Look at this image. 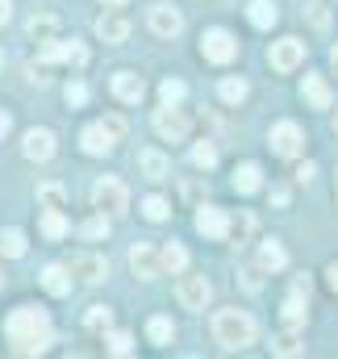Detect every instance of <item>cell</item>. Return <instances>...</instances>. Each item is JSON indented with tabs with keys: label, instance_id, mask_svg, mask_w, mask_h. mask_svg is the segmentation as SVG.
<instances>
[{
	"label": "cell",
	"instance_id": "f546056e",
	"mask_svg": "<svg viewBox=\"0 0 338 359\" xmlns=\"http://www.w3.org/2000/svg\"><path fill=\"white\" fill-rule=\"evenodd\" d=\"M42 234H46V238H63V234H67L63 209H46V213H42Z\"/></svg>",
	"mask_w": 338,
	"mask_h": 359
},
{
	"label": "cell",
	"instance_id": "f1b7e54d",
	"mask_svg": "<svg viewBox=\"0 0 338 359\" xmlns=\"http://www.w3.org/2000/svg\"><path fill=\"white\" fill-rule=\"evenodd\" d=\"M38 205H42V209H63V205H67L63 184H42V188H38Z\"/></svg>",
	"mask_w": 338,
	"mask_h": 359
},
{
	"label": "cell",
	"instance_id": "ac0fdd59",
	"mask_svg": "<svg viewBox=\"0 0 338 359\" xmlns=\"http://www.w3.org/2000/svg\"><path fill=\"white\" fill-rule=\"evenodd\" d=\"M42 288L50 292V297H67L72 292V268H63V264H50V268H42Z\"/></svg>",
	"mask_w": 338,
	"mask_h": 359
},
{
	"label": "cell",
	"instance_id": "c3c4849f",
	"mask_svg": "<svg viewBox=\"0 0 338 359\" xmlns=\"http://www.w3.org/2000/svg\"><path fill=\"white\" fill-rule=\"evenodd\" d=\"M330 67H334V76H338V46L330 50Z\"/></svg>",
	"mask_w": 338,
	"mask_h": 359
},
{
	"label": "cell",
	"instance_id": "1f68e13d",
	"mask_svg": "<svg viewBox=\"0 0 338 359\" xmlns=\"http://www.w3.org/2000/svg\"><path fill=\"white\" fill-rule=\"evenodd\" d=\"M109 322H113V309L109 305H88V313H84L88 330H109Z\"/></svg>",
	"mask_w": 338,
	"mask_h": 359
},
{
	"label": "cell",
	"instance_id": "d590c367",
	"mask_svg": "<svg viewBox=\"0 0 338 359\" xmlns=\"http://www.w3.org/2000/svg\"><path fill=\"white\" fill-rule=\"evenodd\" d=\"M168 201H163V196H147V201H142V217H147V222H168Z\"/></svg>",
	"mask_w": 338,
	"mask_h": 359
},
{
	"label": "cell",
	"instance_id": "8fae6325",
	"mask_svg": "<svg viewBox=\"0 0 338 359\" xmlns=\"http://www.w3.org/2000/svg\"><path fill=\"white\" fill-rule=\"evenodd\" d=\"M42 63H46V67H50V63L84 67V63H88V50L80 46V42H59V38H55V42H46V46H42Z\"/></svg>",
	"mask_w": 338,
	"mask_h": 359
},
{
	"label": "cell",
	"instance_id": "d4e9b609",
	"mask_svg": "<svg viewBox=\"0 0 338 359\" xmlns=\"http://www.w3.org/2000/svg\"><path fill=\"white\" fill-rule=\"evenodd\" d=\"M259 264H263V271H280L288 264V255H284L280 243H263V247H259Z\"/></svg>",
	"mask_w": 338,
	"mask_h": 359
},
{
	"label": "cell",
	"instance_id": "6da1fadb",
	"mask_svg": "<svg viewBox=\"0 0 338 359\" xmlns=\"http://www.w3.org/2000/svg\"><path fill=\"white\" fill-rule=\"evenodd\" d=\"M4 339H8V347H13L17 355H42V351L50 347V339H55L46 309H38V305L13 309V313L4 318Z\"/></svg>",
	"mask_w": 338,
	"mask_h": 359
},
{
	"label": "cell",
	"instance_id": "74e56055",
	"mask_svg": "<svg viewBox=\"0 0 338 359\" xmlns=\"http://www.w3.org/2000/svg\"><path fill=\"white\" fill-rule=\"evenodd\" d=\"M184 84H180V80H163V84H159V100H163V104H180V100H184Z\"/></svg>",
	"mask_w": 338,
	"mask_h": 359
},
{
	"label": "cell",
	"instance_id": "b9f144b4",
	"mask_svg": "<svg viewBox=\"0 0 338 359\" xmlns=\"http://www.w3.org/2000/svg\"><path fill=\"white\" fill-rule=\"evenodd\" d=\"M313 172H318L313 163H301V168H297V180H301V184H309V180H313Z\"/></svg>",
	"mask_w": 338,
	"mask_h": 359
},
{
	"label": "cell",
	"instance_id": "816d5d0a",
	"mask_svg": "<svg viewBox=\"0 0 338 359\" xmlns=\"http://www.w3.org/2000/svg\"><path fill=\"white\" fill-rule=\"evenodd\" d=\"M0 67H4V59H0Z\"/></svg>",
	"mask_w": 338,
	"mask_h": 359
},
{
	"label": "cell",
	"instance_id": "7bdbcfd3",
	"mask_svg": "<svg viewBox=\"0 0 338 359\" xmlns=\"http://www.w3.org/2000/svg\"><path fill=\"white\" fill-rule=\"evenodd\" d=\"M271 205H288V192L284 188H271Z\"/></svg>",
	"mask_w": 338,
	"mask_h": 359
},
{
	"label": "cell",
	"instance_id": "7c38bea8",
	"mask_svg": "<svg viewBox=\"0 0 338 359\" xmlns=\"http://www.w3.org/2000/svg\"><path fill=\"white\" fill-rule=\"evenodd\" d=\"M196 230H201L205 238L222 243V238L230 234V217H226V209H217V205H201V209H196Z\"/></svg>",
	"mask_w": 338,
	"mask_h": 359
},
{
	"label": "cell",
	"instance_id": "52a82bcc",
	"mask_svg": "<svg viewBox=\"0 0 338 359\" xmlns=\"http://www.w3.org/2000/svg\"><path fill=\"white\" fill-rule=\"evenodd\" d=\"M175 297H180V305H184V309H205V305H209V297H213V284H209L205 276H184V271H180Z\"/></svg>",
	"mask_w": 338,
	"mask_h": 359
},
{
	"label": "cell",
	"instance_id": "4dcf8cb0",
	"mask_svg": "<svg viewBox=\"0 0 338 359\" xmlns=\"http://www.w3.org/2000/svg\"><path fill=\"white\" fill-rule=\"evenodd\" d=\"M217 92H222V100H226V104H243V100H247V80H234V76H230V80H222V84H217Z\"/></svg>",
	"mask_w": 338,
	"mask_h": 359
},
{
	"label": "cell",
	"instance_id": "cb8c5ba5",
	"mask_svg": "<svg viewBox=\"0 0 338 359\" xmlns=\"http://www.w3.org/2000/svg\"><path fill=\"white\" fill-rule=\"evenodd\" d=\"M259 184H263L259 163H243V168L234 172V188H238V192H259Z\"/></svg>",
	"mask_w": 338,
	"mask_h": 359
},
{
	"label": "cell",
	"instance_id": "9c48e42d",
	"mask_svg": "<svg viewBox=\"0 0 338 359\" xmlns=\"http://www.w3.org/2000/svg\"><path fill=\"white\" fill-rule=\"evenodd\" d=\"M271 151L276 155H284V159H292V155H301V142H305V134H301V126L297 121H280V126H271Z\"/></svg>",
	"mask_w": 338,
	"mask_h": 359
},
{
	"label": "cell",
	"instance_id": "7dc6e473",
	"mask_svg": "<svg viewBox=\"0 0 338 359\" xmlns=\"http://www.w3.org/2000/svg\"><path fill=\"white\" fill-rule=\"evenodd\" d=\"M100 4H104V8H121L126 0H100Z\"/></svg>",
	"mask_w": 338,
	"mask_h": 359
},
{
	"label": "cell",
	"instance_id": "484cf974",
	"mask_svg": "<svg viewBox=\"0 0 338 359\" xmlns=\"http://www.w3.org/2000/svg\"><path fill=\"white\" fill-rule=\"evenodd\" d=\"M280 313H284V322H288V326H305V318H309L305 297H301V292H292V297L284 301V309H280Z\"/></svg>",
	"mask_w": 338,
	"mask_h": 359
},
{
	"label": "cell",
	"instance_id": "2e32d148",
	"mask_svg": "<svg viewBox=\"0 0 338 359\" xmlns=\"http://www.w3.org/2000/svg\"><path fill=\"white\" fill-rule=\"evenodd\" d=\"M113 96H117L121 104H138V100L147 96L142 76H134V72H117V76H113Z\"/></svg>",
	"mask_w": 338,
	"mask_h": 359
},
{
	"label": "cell",
	"instance_id": "836d02e7",
	"mask_svg": "<svg viewBox=\"0 0 338 359\" xmlns=\"http://www.w3.org/2000/svg\"><path fill=\"white\" fill-rule=\"evenodd\" d=\"M80 234L92 238V243H96V238H104V234H109V213H100V209H96V217H88L84 226H80Z\"/></svg>",
	"mask_w": 338,
	"mask_h": 359
},
{
	"label": "cell",
	"instance_id": "f35d334b",
	"mask_svg": "<svg viewBox=\"0 0 338 359\" xmlns=\"http://www.w3.org/2000/svg\"><path fill=\"white\" fill-rule=\"evenodd\" d=\"M305 13H309V21H313L318 29H326V25H330V13H326V4H305Z\"/></svg>",
	"mask_w": 338,
	"mask_h": 359
},
{
	"label": "cell",
	"instance_id": "f907efd6",
	"mask_svg": "<svg viewBox=\"0 0 338 359\" xmlns=\"http://www.w3.org/2000/svg\"><path fill=\"white\" fill-rule=\"evenodd\" d=\"M0 284H4V271H0Z\"/></svg>",
	"mask_w": 338,
	"mask_h": 359
},
{
	"label": "cell",
	"instance_id": "e0dca14e",
	"mask_svg": "<svg viewBox=\"0 0 338 359\" xmlns=\"http://www.w3.org/2000/svg\"><path fill=\"white\" fill-rule=\"evenodd\" d=\"M72 276H76L80 284H100V280L109 276V264H104L100 255H76V259H72Z\"/></svg>",
	"mask_w": 338,
	"mask_h": 359
},
{
	"label": "cell",
	"instance_id": "30bf717a",
	"mask_svg": "<svg viewBox=\"0 0 338 359\" xmlns=\"http://www.w3.org/2000/svg\"><path fill=\"white\" fill-rule=\"evenodd\" d=\"M130 268L142 280H155V276H163V251H155L151 243H138V247H130Z\"/></svg>",
	"mask_w": 338,
	"mask_h": 359
},
{
	"label": "cell",
	"instance_id": "681fc988",
	"mask_svg": "<svg viewBox=\"0 0 338 359\" xmlns=\"http://www.w3.org/2000/svg\"><path fill=\"white\" fill-rule=\"evenodd\" d=\"M334 134H338V113H334Z\"/></svg>",
	"mask_w": 338,
	"mask_h": 359
},
{
	"label": "cell",
	"instance_id": "ffe728a7",
	"mask_svg": "<svg viewBox=\"0 0 338 359\" xmlns=\"http://www.w3.org/2000/svg\"><path fill=\"white\" fill-rule=\"evenodd\" d=\"M29 38H34L38 46L55 42V38H59V21H55L50 13H34V17H29Z\"/></svg>",
	"mask_w": 338,
	"mask_h": 359
},
{
	"label": "cell",
	"instance_id": "ee69618b",
	"mask_svg": "<svg viewBox=\"0 0 338 359\" xmlns=\"http://www.w3.org/2000/svg\"><path fill=\"white\" fill-rule=\"evenodd\" d=\"M8 17H13V0H0V25H4Z\"/></svg>",
	"mask_w": 338,
	"mask_h": 359
},
{
	"label": "cell",
	"instance_id": "4316f807",
	"mask_svg": "<svg viewBox=\"0 0 338 359\" xmlns=\"http://www.w3.org/2000/svg\"><path fill=\"white\" fill-rule=\"evenodd\" d=\"M0 255L4 259H21L25 255V234L21 230H4L0 234Z\"/></svg>",
	"mask_w": 338,
	"mask_h": 359
},
{
	"label": "cell",
	"instance_id": "44dd1931",
	"mask_svg": "<svg viewBox=\"0 0 338 359\" xmlns=\"http://www.w3.org/2000/svg\"><path fill=\"white\" fill-rule=\"evenodd\" d=\"M301 351H305V347H301V339H297V326L271 334V355H301Z\"/></svg>",
	"mask_w": 338,
	"mask_h": 359
},
{
	"label": "cell",
	"instance_id": "3957f363",
	"mask_svg": "<svg viewBox=\"0 0 338 359\" xmlns=\"http://www.w3.org/2000/svg\"><path fill=\"white\" fill-rule=\"evenodd\" d=\"M121 134H126V117H100L96 126H88L84 134H80V142H84L88 155H109L117 142H121Z\"/></svg>",
	"mask_w": 338,
	"mask_h": 359
},
{
	"label": "cell",
	"instance_id": "7a4b0ae2",
	"mask_svg": "<svg viewBox=\"0 0 338 359\" xmlns=\"http://www.w3.org/2000/svg\"><path fill=\"white\" fill-rule=\"evenodd\" d=\"M213 339H217L226 351L251 347V343H255L251 313H243V309H222V313H213Z\"/></svg>",
	"mask_w": 338,
	"mask_h": 359
},
{
	"label": "cell",
	"instance_id": "8992f818",
	"mask_svg": "<svg viewBox=\"0 0 338 359\" xmlns=\"http://www.w3.org/2000/svg\"><path fill=\"white\" fill-rule=\"evenodd\" d=\"M267 59H271V67L276 72H297L301 63H305V42L301 38H280V42H271V50H267Z\"/></svg>",
	"mask_w": 338,
	"mask_h": 359
},
{
	"label": "cell",
	"instance_id": "f6af8a7d",
	"mask_svg": "<svg viewBox=\"0 0 338 359\" xmlns=\"http://www.w3.org/2000/svg\"><path fill=\"white\" fill-rule=\"evenodd\" d=\"M326 276H330V288L338 292V264H330V268H326Z\"/></svg>",
	"mask_w": 338,
	"mask_h": 359
},
{
	"label": "cell",
	"instance_id": "5b68a950",
	"mask_svg": "<svg viewBox=\"0 0 338 359\" xmlns=\"http://www.w3.org/2000/svg\"><path fill=\"white\" fill-rule=\"evenodd\" d=\"M155 134H159L163 142H184V138H188V117H184L180 104L155 109Z\"/></svg>",
	"mask_w": 338,
	"mask_h": 359
},
{
	"label": "cell",
	"instance_id": "e575fe53",
	"mask_svg": "<svg viewBox=\"0 0 338 359\" xmlns=\"http://www.w3.org/2000/svg\"><path fill=\"white\" fill-rule=\"evenodd\" d=\"M104 351H109V355H130V351H134V339H130L126 330H113V334L104 339Z\"/></svg>",
	"mask_w": 338,
	"mask_h": 359
},
{
	"label": "cell",
	"instance_id": "d6a6232c",
	"mask_svg": "<svg viewBox=\"0 0 338 359\" xmlns=\"http://www.w3.org/2000/svg\"><path fill=\"white\" fill-rule=\"evenodd\" d=\"M147 334H151V343H159V347H168L171 339H175V326H171L168 318H151V326H147Z\"/></svg>",
	"mask_w": 338,
	"mask_h": 359
},
{
	"label": "cell",
	"instance_id": "9a60e30c",
	"mask_svg": "<svg viewBox=\"0 0 338 359\" xmlns=\"http://www.w3.org/2000/svg\"><path fill=\"white\" fill-rule=\"evenodd\" d=\"M147 21H151V34H155V38H175V34L184 29V17H180V8H171V4H155Z\"/></svg>",
	"mask_w": 338,
	"mask_h": 359
},
{
	"label": "cell",
	"instance_id": "ba28073f",
	"mask_svg": "<svg viewBox=\"0 0 338 359\" xmlns=\"http://www.w3.org/2000/svg\"><path fill=\"white\" fill-rule=\"evenodd\" d=\"M201 55H205L209 63H230V59L238 55V42H234V34H226V29H205Z\"/></svg>",
	"mask_w": 338,
	"mask_h": 359
},
{
	"label": "cell",
	"instance_id": "5bb4252c",
	"mask_svg": "<svg viewBox=\"0 0 338 359\" xmlns=\"http://www.w3.org/2000/svg\"><path fill=\"white\" fill-rule=\"evenodd\" d=\"M96 38H100V42H109V46H117V42H126V38H130V21H126L117 8H109V13H100V17H96Z\"/></svg>",
	"mask_w": 338,
	"mask_h": 359
},
{
	"label": "cell",
	"instance_id": "bcb514c9",
	"mask_svg": "<svg viewBox=\"0 0 338 359\" xmlns=\"http://www.w3.org/2000/svg\"><path fill=\"white\" fill-rule=\"evenodd\" d=\"M8 126H13V121H8V113H0V138L8 134Z\"/></svg>",
	"mask_w": 338,
	"mask_h": 359
},
{
	"label": "cell",
	"instance_id": "60d3db41",
	"mask_svg": "<svg viewBox=\"0 0 338 359\" xmlns=\"http://www.w3.org/2000/svg\"><path fill=\"white\" fill-rule=\"evenodd\" d=\"M63 96H67V104H76V109H80V104L88 100V88H84V84H67Z\"/></svg>",
	"mask_w": 338,
	"mask_h": 359
},
{
	"label": "cell",
	"instance_id": "7402d4cb",
	"mask_svg": "<svg viewBox=\"0 0 338 359\" xmlns=\"http://www.w3.org/2000/svg\"><path fill=\"white\" fill-rule=\"evenodd\" d=\"M247 17H251V25H255V29H271L280 13H276V4H271V0H251Z\"/></svg>",
	"mask_w": 338,
	"mask_h": 359
},
{
	"label": "cell",
	"instance_id": "4fadbf2b",
	"mask_svg": "<svg viewBox=\"0 0 338 359\" xmlns=\"http://www.w3.org/2000/svg\"><path fill=\"white\" fill-rule=\"evenodd\" d=\"M21 155L25 159H34V163H46L50 155H55V134L50 130H25V138H21Z\"/></svg>",
	"mask_w": 338,
	"mask_h": 359
},
{
	"label": "cell",
	"instance_id": "8d00e7d4",
	"mask_svg": "<svg viewBox=\"0 0 338 359\" xmlns=\"http://www.w3.org/2000/svg\"><path fill=\"white\" fill-rule=\"evenodd\" d=\"M192 163L209 172V168L217 163V151H213V142H196V147H192Z\"/></svg>",
	"mask_w": 338,
	"mask_h": 359
},
{
	"label": "cell",
	"instance_id": "d6986e66",
	"mask_svg": "<svg viewBox=\"0 0 338 359\" xmlns=\"http://www.w3.org/2000/svg\"><path fill=\"white\" fill-rule=\"evenodd\" d=\"M138 172L147 180H163L168 176V155L155 151V147H142V151H138Z\"/></svg>",
	"mask_w": 338,
	"mask_h": 359
},
{
	"label": "cell",
	"instance_id": "83f0119b",
	"mask_svg": "<svg viewBox=\"0 0 338 359\" xmlns=\"http://www.w3.org/2000/svg\"><path fill=\"white\" fill-rule=\"evenodd\" d=\"M184 268H188V251H184L180 243H168V247H163V271L180 276Z\"/></svg>",
	"mask_w": 338,
	"mask_h": 359
},
{
	"label": "cell",
	"instance_id": "603a6c76",
	"mask_svg": "<svg viewBox=\"0 0 338 359\" xmlns=\"http://www.w3.org/2000/svg\"><path fill=\"white\" fill-rule=\"evenodd\" d=\"M305 100L313 104V109H330V88H326V80L322 76H305Z\"/></svg>",
	"mask_w": 338,
	"mask_h": 359
},
{
	"label": "cell",
	"instance_id": "ab89813d",
	"mask_svg": "<svg viewBox=\"0 0 338 359\" xmlns=\"http://www.w3.org/2000/svg\"><path fill=\"white\" fill-rule=\"evenodd\" d=\"M243 284H247L251 292H259V288H263V264H255V268L243 271Z\"/></svg>",
	"mask_w": 338,
	"mask_h": 359
},
{
	"label": "cell",
	"instance_id": "277c9868",
	"mask_svg": "<svg viewBox=\"0 0 338 359\" xmlns=\"http://www.w3.org/2000/svg\"><path fill=\"white\" fill-rule=\"evenodd\" d=\"M92 205L100 209V213H109V217H117V213H126V205H130V192H126V184L113 176L96 180L92 184Z\"/></svg>",
	"mask_w": 338,
	"mask_h": 359
}]
</instances>
